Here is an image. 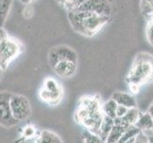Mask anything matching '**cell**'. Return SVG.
Segmentation results:
<instances>
[{
  "label": "cell",
  "mask_w": 153,
  "mask_h": 143,
  "mask_svg": "<svg viewBox=\"0 0 153 143\" xmlns=\"http://www.w3.org/2000/svg\"><path fill=\"white\" fill-rule=\"evenodd\" d=\"M135 126L138 127L141 131H152L153 118L147 112L143 113V114L141 113Z\"/></svg>",
  "instance_id": "obj_12"
},
{
  "label": "cell",
  "mask_w": 153,
  "mask_h": 143,
  "mask_svg": "<svg viewBox=\"0 0 153 143\" xmlns=\"http://www.w3.org/2000/svg\"><path fill=\"white\" fill-rule=\"evenodd\" d=\"M11 97V93H0V125L4 127H13L18 123V121L13 117L11 110V104H10Z\"/></svg>",
  "instance_id": "obj_5"
},
{
  "label": "cell",
  "mask_w": 153,
  "mask_h": 143,
  "mask_svg": "<svg viewBox=\"0 0 153 143\" xmlns=\"http://www.w3.org/2000/svg\"><path fill=\"white\" fill-rule=\"evenodd\" d=\"M7 36H8V33L6 32V31H5L3 28H0V44H1V42H2Z\"/></svg>",
  "instance_id": "obj_26"
},
{
  "label": "cell",
  "mask_w": 153,
  "mask_h": 143,
  "mask_svg": "<svg viewBox=\"0 0 153 143\" xmlns=\"http://www.w3.org/2000/svg\"><path fill=\"white\" fill-rule=\"evenodd\" d=\"M22 50L21 43L8 35L0 44V68L6 70L10 63L21 54Z\"/></svg>",
  "instance_id": "obj_3"
},
{
  "label": "cell",
  "mask_w": 153,
  "mask_h": 143,
  "mask_svg": "<svg viewBox=\"0 0 153 143\" xmlns=\"http://www.w3.org/2000/svg\"><path fill=\"white\" fill-rule=\"evenodd\" d=\"M141 112L139 111L138 108H130L128 109L127 113L124 114V116L121 118L116 117L114 119V121L116 124H122L124 127H129L131 125H135L139 116H140Z\"/></svg>",
  "instance_id": "obj_9"
},
{
  "label": "cell",
  "mask_w": 153,
  "mask_h": 143,
  "mask_svg": "<svg viewBox=\"0 0 153 143\" xmlns=\"http://www.w3.org/2000/svg\"><path fill=\"white\" fill-rule=\"evenodd\" d=\"M84 140H85V143H105L99 136L90 132L85 135Z\"/></svg>",
  "instance_id": "obj_21"
},
{
  "label": "cell",
  "mask_w": 153,
  "mask_h": 143,
  "mask_svg": "<svg viewBox=\"0 0 153 143\" xmlns=\"http://www.w3.org/2000/svg\"><path fill=\"white\" fill-rule=\"evenodd\" d=\"M76 63L73 61H59L53 67L55 73L61 77H71L76 72Z\"/></svg>",
  "instance_id": "obj_8"
},
{
  "label": "cell",
  "mask_w": 153,
  "mask_h": 143,
  "mask_svg": "<svg viewBox=\"0 0 153 143\" xmlns=\"http://www.w3.org/2000/svg\"><path fill=\"white\" fill-rule=\"evenodd\" d=\"M112 98L117 102L118 105H123L129 109L137 107V101L131 93L116 92L113 94Z\"/></svg>",
  "instance_id": "obj_10"
},
{
  "label": "cell",
  "mask_w": 153,
  "mask_h": 143,
  "mask_svg": "<svg viewBox=\"0 0 153 143\" xmlns=\"http://www.w3.org/2000/svg\"><path fill=\"white\" fill-rule=\"evenodd\" d=\"M141 12L147 18L153 14V0H141Z\"/></svg>",
  "instance_id": "obj_19"
},
{
  "label": "cell",
  "mask_w": 153,
  "mask_h": 143,
  "mask_svg": "<svg viewBox=\"0 0 153 143\" xmlns=\"http://www.w3.org/2000/svg\"><path fill=\"white\" fill-rule=\"evenodd\" d=\"M128 109L129 108H127L126 106H123V105H118L117 109H116V117H119V118L123 117L124 114L127 113Z\"/></svg>",
  "instance_id": "obj_25"
},
{
  "label": "cell",
  "mask_w": 153,
  "mask_h": 143,
  "mask_svg": "<svg viewBox=\"0 0 153 143\" xmlns=\"http://www.w3.org/2000/svg\"><path fill=\"white\" fill-rule=\"evenodd\" d=\"M11 110L13 117L18 122L27 119L31 114V104L26 97L20 94H13L11 97Z\"/></svg>",
  "instance_id": "obj_4"
},
{
  "label": "cell",
  "mask_w": 153,
  "mask_h": 143,
  "mask_svg": "<svg viewBox=\"0 0 153 143\" xmlns=\"http://www.w3.org/2000/svg\"><path fill=\"white\" fill-rule=\"evenodd\" d=\"M147 113L149 114L150 116H151V117L153 118V103L150 105V107L148 108V111H147Z\"/></svg>",
  "instance_id": "obj_27"
},
{
  "label": "cell",
  "mask_w": 153,
  "mask_h": 143,
  "mask_svg": "<svg viewBox=\"0 0 153 143\" xmlns=\"http://www.w3.org/2000/svg\"><path fill=\"white\" fill-rule=\"evenodd\" d=\"M148 139H149V143H153V137H148Z\"/></svg>",
  "instance_id": "obj_31"
},
{
  "label": "cell",
  "mask_w": 153,
  "mask_h": 143,
  "mask_svg": "<svg viewBox=\"0 0 153 143\" xmlns=\"http://www.w3.org/2000/svg\"><path fill=\"white\" fill-rule=\"evenodd\" d=\"M146 40L148 41V43H149L151 46H153V26L150 25L149 23H148L146 26Z\"/></svg>",
  "instance_id": "obj_22"
},
{
  "label": "cell",
  "mask_w": 153,
  "mask_h": 143,
  "mask_svg": "<svg viewBox=\"0 0 153 143\" xmlns=\"http://www.w3.org/2000/svg\"><path fill=\"white\" fill-rule=\"evenodd\" d=\"M76 9L88 11L100 15L110 16L111 14V5L109 0H85V1Z\"/></svg>",
  "instance_id": "obj_7"
},
{
  "label": "cell",
  "mask_w": 153,
  "mask_h": 143,
  "mask_svg": "<svg viewBox=\"0 0 153 143\" xmlns=\"http://www.w3.org/2000/svg\"><path fill=\"white\" fill-rule=\"evenodd\" d=\"M126 129V127H124L122 124L115 123L113 128L111 129V131L109 133L106 140H105V143H118V141L120 140V138H121Z\"/></svg>",
  "instance_id": "obj_14"
},
{
  "label": "cell",
  "mask_w": 153,
  "mask_h": 143,
  "mask_svg": "<svg viewBox=\"0 0 153 143\" xmlns=\"http://www.w3.org/2000/svg\"><path fill=\"white\" fill-rule=\"evenodd\" d=\"M134 143H149V139H148V136L146 133H143V131H141L135 137V142Z\"/></svg>",
  "instance_id": "obj_24"
},
{
  "label": "cell",
  "mask_w": 153,
  "mask_h": 143,
  "mask_svg": "<svg viewBox=\"0 0 153 143\" xmlns=\"http://www.w3.org/2000/svg\"><path fill=\"white\" fill-rule=\"evenodd\" d=\"M140 132H141V130L138 127H136L135 125H131V126L127 127L126 130H124V132L122 135L121 138H120V140L118 141V143H124L128 139H130V138L136 137Z\"/></svg>",
  "instance_id": "obj_18"
},
{
  "label": "cell",
  "mask_w": 153,
  "mask_h": 143,
  "mask_svg": "<svg viewBox=\"0 0 153 143\" xmlns=\"http://www.w3.org/2000/svg\"><path fill=\"white\" fill-rule=\"evenodd\" d=\"M134 142H135V137L130 138V139H128L127 141H126L124 143H134Z\"/></svg>",
  "instance_id": "obj_30"
},
{
  "label": "cell",
  "mask_w": 153,
  "mask_h": 143,
  "mask_svg": "<svg viewBox=\"0 0 153 143\" xmlns=\"http://www.w3.org/2000/svg\"><path fill=\"white\" fill-rule=\"evenodd\" d=\"M126 80L129 85L137 86L153 80V56L146 52L138 55L126 76Z\"/></svg>",
  "instance_id": "obj_2"
},
{
  "label": "cell",
  "mask_w": 153,
  "mask_h": 143,
  "mask_svg": "<svg viewBox=\"0 0 153 143\" xmlns=\"http://www.w3.org/2000/svg\"><path fill=\"white\" fill-rule=\"evenodd\" d=\"M13 0H0V28H3L11 11Z\"/></svg>",
  "instance_id": "obj_15"
},
{
  "label": "cell",
  "mask_w": 153,
  "mask_h": 143,
  "mask_svg": "<svg viewBox=\"0 0 153 143\" xmlns=\"http://www.w3.org/2000/svg\"><path fill=\"white\" fill-rule=\"evenodd\" d=\"M118 104L115 100L111 97L109 100H107L102 106V112L103 116L111 117L113 119L116 118V109Z\"/></svg>",
  "instance_id": "obj_16"
},
{
  "label": "cell",
  "mask_w": 153,
  "mask_h": 143,
  "mask_svg": "<svg viewBox=\"0 0 153 143\" xmlns=\"http://www.w3.org/2000/svg\"><path fill=\"white\" fill-rule=\"evenodd\" d=\"M78 55L72 48L65 45H59L52 48L49 52V62L54 67L59 61H73L76 63Z\"/></svg>",
  "instance_id": "obj_6"
},
{
  "label": "cell",
  "mask_w": 153,
  "mask_h": 143,
  "mask_svg": "<svg viewBox=\"0 0 153 143\" xmlns=\"http://www.w3.org/2000/svg\"><path fill=\"white\" fill-rule=\"evenodd\" d=\"M68 18L76 32L88 37L98 33L109 22V16L79 9L68 11Z\"/></svg>",
  "instance_id": "obj_1"
},
{
  "label": "cell",
  "mask_w": 153,
  "mask_h": 143,
  "mask_svg": "<svg viewBox=\"0 0 153 143\" xmlns=\"http://www.w3.org/2000/svg\"><path fill=\"white\" fill-rule=\"evenodd\" d=\"M148 19H149V21H148V23H149L150 25L153 26V14H152V15H150L149 17H148Z\"/></svg>",
  "instance_id": "obj_29"
},
{
  "label": "cell",
  "mask_w": 153,
  "mask_h": 143,
  "mask_svg": "<svg viewBox=\"0 0 153 143\" xmlns=\"http://www.w3.org/2000/svg\"><path fill=\"white\" fill-rule=\"evenodd\" d=\"M152 131H153V129H152Z\"/></svg>",
  "instance_id": "obj_33"
},
{
  "label": "cell",
  "mask_w": 153,
  "mask_h": 143,
  "mask_svg": "<svg viewBox=\"0 0 153 143\" xmlns=\"http://www.w3.org/2000/svg\"><path fill=\"white\" fill-rule=\"evenodd\" d=\"M39 97L47 103L51 105H56L62 98V90L59 92H49L45 88H42L39 92Z\"/></svg>",
  "instance_id": "obj_11"
},
{
  "label": "cell",
  "mask_w": 153,
  "mask_h": 143,
  "mask_svg": "<svg viewBox=\"0 0 153 143\" xmlns=\"http://www.w3.org/2000/svg\"><path fill=\"white\" fill-rule=\"evenodd\" d=\"M43 88H45L46 90H48L49 92H59L61 91V87L59 86V84L57 83V81L54 78H46V80L44 81V85H43Z\"/></svg>",
  "instance_id": "obj_20"
},
{
  "label": "cell",
  "mask_w": 153,
  "mask_h": 143,
  "mask_svg": "<svg viewBox=\"0 0 153 143\" xmlns=\"http://www.w3.org/2000/svg\"><path fill=\"white\" fill-rule=\"evenodd\" d=\"M2 71H3V70H2L1 68H0V79H1V74H2Z\"/></svg>",
  "instance_id": "obj_32"
},
{
  "label": "cell",
  "mask_w": 153,
  "mask_h": 143,
  "mask_svg": "<svg viewBox=\"0 0 153 143\" xmlns=\"http://www.w3.org/2000/svg\"><path fill=\"white\" fill-rule=\"evenodd\" d=\"M36 135V129L33 128L32 125H28L24 128V131H23V136L24 137L26 138H30V137H33L35 136Z\"/></svg>",
  "instance_id": "obj_23"
},
{
  "label": "cell",
  "mask_w": 153,
  "mask_h": 143,
  "mask_svg": "<svg viewBox=\"0 0 153 143\" xmlns=\"http://www.w3.org/2000/svg\"><path fill=\"white\" fill-rule=\"evenodd\" d=\"M115 124L114 119L111 117H108V116H103L102 119V125L100 127V133H99V136L102 138V139L105 142L106 138L109 135L110 131L111 129L113 128Z\"/></svg>",
  "instance_id": "obj_13"
},
{
  "label": "cell",
  "mask_w": 153,
  "mask_h": 143,
  "mask_svg": "<svg viewBox=\"0 0 153 143\" xmlns=\"http://www.w3.org/2000/svg\"><path fill=\"white\" fill-rule=\"evenodd\" d=\"M37 143H62L61 139L54 133L43 131L36 140Z\"/></svg>",
  "instance_id": "obj_17"
},
{
  "label": "cell",
  "mask_w": 153,
  "mask_h": 143,
  "mask_svg": "<svg viewBox=\"0 0 153 143\" xmlns=\"http://www.w3.org/2000/svg\"><path fill=\"white\" fill-rule=\"evenodd\" d=\"M33 1H36V0H20V2L21 3H23V4H30V3H32V2H33Z\"/></svg>",
  "instance_id": "obj_28"
}]
</instances>
